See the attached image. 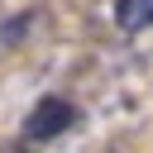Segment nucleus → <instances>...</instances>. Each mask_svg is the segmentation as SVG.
<instances>
[{
	"label": "nucleus",
	"mask_w": 153,
	"mask_h": 153,
	"mask_svg": "<svg viewBox=\"0 0 153 153\" xmlns=\"http://www.w3.org/2000/svg\"><path fill=\"white\" fill-rule=\"evenodd\" d=\"M81 124V110L67 100V96H38L33 100V110L24 115V139H57V134H67V129H76Z\"/></svg>",
	"instance_id": "obj_1"
},
{
	"label": "nucleus",
	"mask_w": 153,
	"mask_h": 153,
	"mask_svg": "<svg viewBox=\"0 0 153 153\" xmlns=\"http://www.w3.org/2000/svg\"><path fill=\"white\" fill-rule=\"evenodd\" d=\"M115 24H120L124 33L153 29V0H115Z\"/></svg>",
	"instance_id": "obj_2"
}]
</instances>
